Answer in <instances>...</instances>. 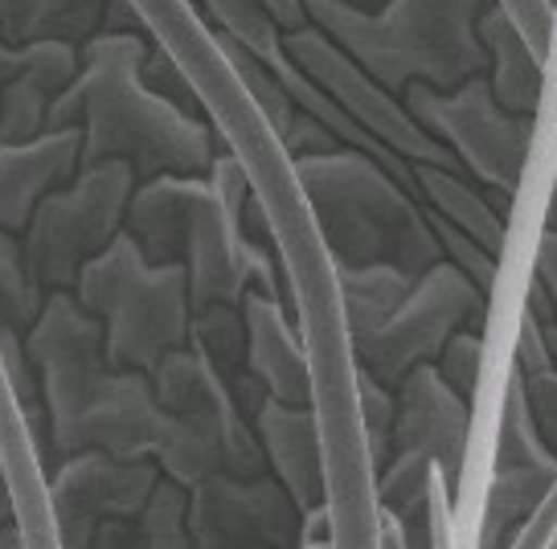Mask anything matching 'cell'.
Wrapping results in <instances>:
<instances>
[{"label":"cell","mask_w":557,"mask_h":549,"mask_svg":"<svg viewBox=\"0 0 557 549\" xmlns=\"http://www.w3.org/2000/svg\"><path fill=\"white\" fill-rule=\"evenodd\" d=\"M533 283H541L549 295H554V288H557V234H554V225H545V234H541V242H537V255H533Z\"/></svg>","instance_id":"cell-38"},{"label":"cell","mask_w":557,"mask_h":549,"mask_svg":"<svg viewBox=\"0 0 557 549\" xmlns=\"http://www.w3.org/2000/svg\"><path fill=\"white\" fill-rule=\"evenodd\" d=\"M213 46L222 50V58H226L230 70H234V78L243 83L246 99L259 107V115L267 120V127L275 132V139H283V132L296 120V107L287 103V95H283V86L271 78V70L262 66L259 58H250L246 50H238V46L222 34H213Z\"/></svg>","instance_id":"cell-28"},{"label":"cell","mask_w":557,"mask_h":549,"mask_svg":"<svg viewBox=\"0 0 557 549\" xmlns=\"http://www.w3.org/2000/svg\"><path fill=\"white\" fill-rule=\"evenodd\" d=\"M554 488L557 467H492L475 549H505L508 537L521 529L545 500H554Z\"/></svg>","instance_id":"cell-22"},{"label":"cell","mask_w":557,"mask_h":549,"mask_svg":"<svg viewBox=\"0 0 557 549\" xmlns=\"http://www.w3.org/2000/svg\"><path fill=\"white\" fill-rule=\"evenodd\" d=\"M238 316L246 328V374L259 381L271 402L312 406V361L304 353L287 308L259 292H246Z\"/></svg>","instance_id":"cell-16"},{"label":"cell","mask_w":557,"mask_h":549,"mask_svg":"<svg viewBox=\"0 0 557 549\" xmlns=\"http://www.w3.org/2000/svg\"><path fill=\"white\" fill-rule=\"evenodd\" d=\"M0 549H25V537H21V525H17V521L0 525Z\"/></svg>","instance_id":"cell-41"},{"label":"cell","mask_w":557,"mask_h":549,"mask_svg":"<svg viewBox=\"0 0 557 549\" xmlns=\"http://www.w3.org/2000/svg\"><path fill=\"white\" fill-rule=\"evenodd\" d=\"M278 46L287 53V62L299 74H308L332 103L345 111V120L357 123L369 139H377L385 152H394L406 164H431V169H443V172H459V164L438 148L435 139H426L418 132L414 120L406 115V107L394 95H385L373 78H366L324 34L304 29L296 37H283Z\"/></svg>","instance_id":"cell-11"},{"label":"cell","mask_w":557,"mask_h":549,"mask_svg":"<svg viewBox=\"0 0 557 549\" xmlns=\"http://www.w3.org/2000/svg\"><path fill=\"white\" fill-rule=\"evenodd\" d=\"M484 325L487 304L475 295V288L451 263H435L431 271L410 283V295L377 332L352 341V357L366 378L394 394L406 374L435 365L443 344L451 341L455 332H463V328L484 332Z\"/></svg>","instance_id":"cell-10"},{"label":"cell","mask_w":557,"mask_h":549,"mask_svg":"<svg viewBox=\"0 0 557 549\" xmlns=\"http://www.w3.org/2000/svg\"><path fill=\"white\" fill-rule=\"evenodd\" d=\"M554 529H557V513L554 500H545L537 513L524 521L521 529L508 537L505 549H554Z\"/></svg>","instance_id":"cell-36"},{"label":"cell","mask_w":557,"mask_h":549,"mask_svg":"<svg viewBox=\"0 0 557 549\" xmlns=\"http://www.w3.org/2000/svg\"><path fill=\"white\" fill-rule=\"evenodd\" d=\"M70 295L90 320H99L103 357L115 374L152 378L160 361L189 341L185 267H148L127 234L83 267Z\"/></svg>","instance_id":"cell-6"},{"label":"cell","mask_w":557,"mask_h":549,"mask_svg":"<svg viewBox=\"0 0 557 549\" xmlns=\"http://www.w3.org/2000/svg\"><path fill=\"white\" fill-rule=\"evenodd\" d=\"M136 78H139V86L157 99V103L173 107L176 115H185V120L206 123V99H201V90L193 86V78L185 74V66H181L164 46H157V41L148 46V53L139 58Z\"/></svg>","instance_id":"cell-29"},{"label":"cell","mask_w":557,"mask_h":549,"mask_svg":"<svg viewBox=\"0 0 557 549\" xmlns=\"http://www.w3.org/2000/svg\"><path fill=\"white\" fill-rule=\"evenodd\" d=\"M21 341L41 390L46 464L58 467L83 451H103L120 464H152L164 435L152 381L107 365L103 328L74 304V295H46L37 325Z\"/></svg>","instance_id":"cell-1"},{"label":"cell","mask_w":557,"mask_h":549,"mask_svg":"<svg viewBox=\"0 0 557 549\" xmlns=\"http://www.w3.org/2000/svg\"><path fill=\"white\" fill-rule=\"evenodd\" d=\"M152 394L164 411V435L152 451L160 480L197 488L209 476L259 480L267 476L255 430L226 394L222 378L193 349H176L157 365Z\"/></svg>","instance_id":"cell-7"},{"label":"cell","mask_w":557,"mask_h":549,"mask_svg":"<svg viewBox=\"0 0 557 549\" xmlns=\"http://www.w3.org/2000/svg\"><path fill=\"white\" fill-rule=\"evenodd\" d=\"M185 513H189V492L169 480H157L144 509L123 521H107L95 533L90 549H193Z\"/></svg>","instance_id":"cell-23"},{"label":"cell","mask_w":557,"mask_h":549,"mask_svg":"<svg viewBox=\"0 0 557 549\" xmlns=\"http://www.w3.org/2000/svg\"><path fill=\"white\" fill-rule=\"evenodd\" d=\"M193 549H299V509L271 476H209L189 488Z\"/></svg>","instance_id":"cell-13"},{"label":"cell","mask_w":557,"mask_h":549,"mask_svg":"<svg viewBox=\"0 0 557 549\" xmlns=\"http://www.w3.org/2000/svg\"><path fill=\"white\" fill-rule=\"evenodd\" d=\"M152 37L99 34L78 50V74L46 111V132H78V169L127 164L136 185L157 176H206L213 164V123L185 120L157 103L136 70Z\"/></svg>","instance_id":"cell-2"},{"label":"cell","mask_w":557,"mask_h":549,"mask_svg":"<svg viewBox=\"0 0 557 549\" xmlns=\"http://www.w3.org/2000/svg\"><path fill=\"white\" fill-rule=\"evenodd\" d=\"M500 13L512 25V34L521 37L524 50L549 70V53H554V4H545V0H505Z\"/></svg>","instance_id":"cell-32"},{"label":"cell","mask_w":557,"mask_h":549,"mask_svg":"<svg viewBox=\"0 0 557 549\" xmlns=\"http://www.w3.org/2000/svg\"><path fill=\"white\" fill-rule=\"evenodd\" d=\"M435 374L459 402H468L475 411V394H480V378H484V332H471V328L455 332L438 353Z\"/></svg>","instance_id":"cell-30"},{"label":"cell","mask_w":557,"mask_h":549,"mask_svg":"<svg viewBox=\"0 0 557 549\" xmlns=\"http://www.w3.org/2000/svg\"><path fill=\"white\" fill-rule=\"evenodd\" d=\"M554 357H557V344L545 341V332L541 325L521 312V328H517V361H512V369L521 374V378H533V374H545V369H554Z\"/></svg>","instance_id":"cell-34"},{"label":"cell","mask_w":557,"mask_h":549,"mask_svg":"<svg viewBox=\"0 0 557 549\" xmlns=\"http://www.w3.org/2000/svg\"><path fill=\"white\" fill-rule=\"evenodd\" d=\"M410 176H414L422 213H431V218H438L443 225H451L455 234H463V239L475 242L487 258L500 263V251H505V242H508V222H500V218L487 209L484 193L475 190L468 176L431 169V164H410Z\"/></svg>","instance_id":"cell-20"},{"label":"cell","mask_w":557,"mask_h":549,"mask_svg":"<svg viewBox=\"0 0 557 549\" xmlns=\"http://www.w3.org/2000/svg\"><path fill=\"white\" fill-rule=\"evenodd\" d=\"M292 172L336 267H394L418 279L443 263L422 206L369 156L341 148L320 160H299Z\"/></svg>","instance_id":"cell-5"},{"label":"cell","mask_w":557,"mask_h":549,"mask_svg":"<svg viewBox=\"0 0 557 549\" xmlns=\"http://www.w3.org/2000/svg\"><path fill=\"white\" fill-rule=\"evenodd\" d=\"M9 521H17V492H13L4 460H0V525H9Z\"/></svg>","instance_id":"cell-40"},{"label":"cell","mask_w":557,"mask_h":549,"mask_svg":"<svg viewBox=\"0 0 557 549\" xmlns=\"http://www.w3.org/2000/svg\"><path fill=\"white\" fill-rule=\"evenodd\" d=\"M160 472L157 464H120L103 451H83L74 460L50 467L46 500H50L58 549H90L95 533L107 521H123L144 509Z\"/></svg>","instance_id":"cell-12"},{"label":"cell","mask_w":557,"mask_h":549,"mask_svg":"<svg viewBox=\"0 0 557 549\" xmlns=\"http://www.w3.org/2000/svg\"><path fill=\"white\" fill-rule=\"evenodd\" d=\"M492 467H557L554 447L541 439L537 423H533V414H529V406H524L517 369L508 374V386H505V394H500Z\"/></svg>","instance_id":"cell-25"},{"label":"cell","mask_w":557,"mask_h":549,"mask_svg":"<svg viewBox=\"0 0 557 549\" xmlns=\"http://www.w3.org/2000/svg\"><path fill=\"white\" fill-rule=\"evenodd\" d=\"M46 304V292L34 283V274L21 255V239L0 234V332L25 337L37 325Z\"/></svg>","instance_id":"cell-27"},{"label":"cell","mask_w":557,"mask_h":549,"mask_svg":"<svg viewBox=\"0 0 557 549\" xmlns=\"http://www.w3.org/2000/svg\"><path fill=\"white\" fill-rule=\"evenodd\" d=\"M123 234L148 267H185L189 312L238 308L246 292L283 304L275 255L238 234L206 176H157L136 185L123 209Z\"/></svg>","instance_id":"cell-3"},{"label":"cell","mask_w":557,"mask_h":549,"mask_svg":"<svg viewBox=\"0 0 557 549\" xmlns=\"http://www.w3.org/2000/svg\"><path fill=\"white\" fill-rule=\"evenodd\" d=\"M103 29V0H0L4 46H70L83 50Z\"/></svg>","instance_id":"cell-21"},{"label":"cell","mask_w":557,"mask_h":549,"mask_svg":"<svg viewBox=\"0 0 557 549\" xmlns=\"http://www.w3.org/2000/svg\"><path fill=\"white\" fill-rule=\"evenodd\" d=\"M357 406H361V430H366V455L373 476L389 460V435H394V394L382 390L373 378L357 369Z\"/></svg>","instance_id":"cell-31"},{"label":"cell","mask_w":557,"mask_h":549,"mask_svg":"<svg viewBox=\"0 0 557 549\" xmlns=\"http://www.w3.org/2000/svg\"><path fill=\"white\" fill-rule=\"evenodd\" d=\"M517 378H521V374H517ZM521 394H524L529 414H533V423H537L541 439L554 447V439H557V369L521 378Z\"/></svg>","instance_id":"cell-33"},{"label":"cell","mask_w":557,"mask_h":549,"mask_svg":"<svg viewBox=\"0 0 557 549\" xmlns=\"http://www.w3.org/2000/svg\"><path fill=\"white\" fill-rule=\"evenodd\" d=\"M136 190L127 164L78 169L74 181L53 190L21 234V255L46 295L74 292L87 263L103 255L123 234V209Z\"/></svg>","instance_id":"cell-8"},{"label":"cell","mask_w":557,"mask_h":549,"mask_svg":"<svg viewBox=\"0 0 557 549\" xmlns=\"http://www.w3.org/2000/svg\"><path fill=\"white\" fill-rule=\"evenodd\" d=\"M197 357L206 361L209 369L222 378V386L246 374V328L238 308H206L189 316V341Z\"/></svg>","instance_id":"cell-26"},{"label":"cell","mask_w":557,"mask_h":549,"mask_svg":"<svg viewBox=\"0 0 557 549\" xmlns=\"http://www.w3.org/2000/svg\"><path fill=\"white\" fill-rule=\"evenodd\" d=\"M471 427H475V411L438 381L435 365H422L414 374H406L394 390L389 460H426L435 467L443 497L455 500L468 476Z\"/></svg>","instance_id":"cell-14"},{"label":"cell","mask_w":557,"mask_h":549,"mask_svg":"<svg viewBox=\"0 0 557 549\" xmlns=\"http://www.w3.org/2000/svg\"><path fill=\"white\" fill-rule=\"evenodd\" d=\"M78 50L0 41V148L46 136V111L74 83Z\"/></svg>","instance_id":"cell-15"},{"label":"cell","mask_w":557,"mask_h":549,"mask_svg":"<svg viewBox=\"0 0 557 549\" xmlns=\"http://www.w3.org/2000/svg\"><path fill=\"white\" fill-rule=\"evenodd\" d=\"M373 516H377V546L373 549H410V541H406V533H401V525L394 516L382 513V509Z\"/></svg>","instance_id":"cell-39"},{"label":"cell","mask_w":557,"mask_h":549,"mask_svg":"<svg viewBox=\"0 0 557 549\" xmlns=\"http://www.w3.org/2000/svg\"><path fill=\"white\" fill-rule=\"evenodd\" d=\"M262 17L271 21V29L283 37H296L304 29H312L308 25V9H304V0H271V4H262Z\"/></svg>","instance_id":"cell-37"},{"label":"cell","mask_w":557,"mask_h":549,"mask_svg":"<svg viewBox=\"0 0 557 549\" xmlns=\"http://www.w3.org/2000/svg\"><path fill=\"white\" fill-rule=\"evenodd\" d=\"M78 148V132H46L17 148H0V234L21 239L34 209L74 181Z\"/></svg>","instance_id":"cell-18"},{"label":"cell","mask_w":557,"mask_h":549,"mask_svg":"<svg viewBox=\"0 0 557 549\" xmlns=\"http://www.w3.org/2000/svg\"><path fill=\"white\" fill-rule=\"evenodd\" d=\"M410 283L394 267H357L345 271L336 267V292H341V308H345V332L348 341H361L401 308V300L410 295Z\"/></svg>","instance_id":"cell-24"},{"label":"cell","mask_w":557,"mask_h":549,"mask_svg":"<svg viewBox=\"0 0 557 549\" xmlns=\"http://www.w3.org/2000/svg\"><path fill=\"white\" fill-rule=\"evenodd\" d=\"M308 25L324 34L366 78L401 103L406 86L451 95L484 78L487 58L475 41V0H308Z\"/></svg>","instance_id":"cell-4"},{"label":"cell","mask_w":557,"mask_h":549,"mask_svg":"<svg viewBox=\"0 0 557 549\" xmlns=\"http://www.w3.org/2000/svg\"><path fill=\"white\" fill-rule=\"evenodd\" d=\"M401 107L418 132L435 139L468 181L517 197L537 123L500 111L484 78H471L451 95H438L431 86H406Z\"/></svg>","instance_id":"cell-9"},{"label":"cell","mask_w":557,"mask_h":549,"mask_svg":"<svg viewBox=\"0 0 557 549\" xmlns=\"http://www.w3.org/2000/svg\"><path fill=\"white\" fill-rule=\"evenodd\" d=\"M283 152L292 156V164H299V160H320V156H332L341 152V144H336V136H329L320 123L304 120V115H296L292 120V127L283 132Z\"/></svg>","instance_id":"cell-35"},{"label":"cell","mask_w":557,"mask_h":549,"mask_svg":"<svg viewBox=\"0 0 557 549\" xmlns=\"http://www.w3.org/2000/svg\"><path fill=\"white\" fill-rule=\"evenodd\" d=\"M255 443L262 451L267 476L287 492L299 513L324 504V464H320V430H315L312 406H283L262 402L255 414Z\"/></svg>","instance_id":"cell-17"},{"label":"cell","mask_w":557,"mask_h":549,"mask_svg":"<svg viewBox=\"0 0 557 549\" xmlns=\"http://www.w3.org/2000/svg\"><path fill=\"white\" fill-rule=\"evenodd\" d=\"M475 41L487 58L484 83L500 111L517 120L537 123L541 103H545V66L521 46V37L512 34L500 4H480L475 13Z\"/></svg>","instance_id":"cell-19"}]
</instances>
